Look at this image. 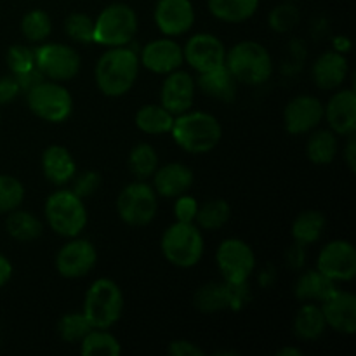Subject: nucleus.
<instances>
[{
  "label": "nucleus",
  "mask_w": 356,
  "mask_h": 356,
  "mask_svg": "<svg viewBox=\"0 0 356 356\" xmlns=\"http://www.w3.org/2000/svg\"><path fill=\"white\" fill-rule=\"evenodd\" d=\"M73 193L79 195L80 198H87L90 195L96 193L101 186V176L94 170H86V172H80L79 176H73Z\"/></svg>",
  "instance_id": "obj_42"
},
{
  "label": "nucleus",
  "mask_w": 356,
  "mask_h": 356,
  "mask_svg": "<svg viewBox=\"0 0 356 356\" xmlns=\"http://www.w3.org/2000/svg\"><path fill=\"white\" fill-rule=\"evenodd\" d=\"M80 344L83 356H117L122 351L117 337L106 329H92L80 341Z\"/></svg>",
  "instance_id": "obj_34"
},
{
  "label": "nucleus",
  "mask_w": 356,
  "mask_h": 356,
  "mask_svg": "<svg viewBox=\"0 0 356 356\" xmlns=\"http://www.w3.org/2000/svg\"><path fill=\"white\" fill-rule=\"evenodd\" d=\"M232 218V207L222 198H214V200L205 202L202 207H198L195 222L200 229L205 232H214V229L222 228Z\"/></svg>",
  "instance_id": "obj_33"
},
{
  "label": "nucleus",
  "mask_w": 356,
  "mask_h": 356,
  "mask_svg": "<svg viewBox=\"0 0 356 356\" xmlns=\"http://www.w3.org/2000/svg\"><path fill=\"white\" fill-rule=\"evenodd\" d=\"M308 159L315 165H329L337 155V138L332 131H316L309 136L306 145Z\"/></svg>",
  "instance_id": "obj_32"
},
{
  "label": "nucleus",
  "mask_w": 356,
  "mask_h": 356,
  "mask_svg": "<svg viewBox=\"0 0 356 356\" xmlns=\"http://www.w3.org/2000/svg\"><path fill=\"white\" fill-rule=\"evenodd\" d=\"M334 45H336L337 52H346V51H350L351 42L348 40L346 37H337L336 42H334Z\"/></svg>",
  "instance_id": "obj_49"
},
{
  "label": "nucleus",
  "mask_w": 356,
  "mask_h": 356,
  "mask_svg": "<svg viewBox=\"0 0 356 356\" xmlns=\"http://www.w3.org/2000/svg\"><path fill=\"white\" fill-rule=\"evenodd\" d=\"M124 312L122 289L110 278H97L89 287L83 301V315L92 329H110Z\"/></svg>",
  "instance_id": "obj_5"
},
{
  "label": "nucleus",
  "mask_w": 356,
  "mask_h": 356,
  "mask_svg": "<svg viewBox=\"0 0 356 356\" xmlns=\"http://www.w3.org/2000/svg\"><path fill=\"white\" fill-rule=\"evenodd\" d=\"M250 299V292L247 284H229V282H211L204 285L195 294V305L198 309L205 313L221 312V309L232 308L240 309L247 305Z\"/></svg>",
  "instance_id": "obj_12"
},
{
  "label": "nucleus",
  "mask_w": 356,
  "mask_h": 356,
  "mask_svg": "<svg viewBox=\"0 0 356 356\" xmlns=\"http://www.w3.org/2000/svg\"><path fill=\"white\" fill-rule=\"evenodd\" d=\"M21 92V87L17 83L16 76L14 75H3L0 76V104L10 103L16 99Z\"/></svg>",
  "instance_id": "obj_44"
},
{
  "label": "nucleus",
  "mask_w": 356,
  "mask_h": 356,
  "mask_svg": "<svg viewBox=\"0 0 356 356\" xmlns=\"http://www.w3.org/2000/svg\"><path fill=\"white\" fill-rule=\"evenodd\" d=\"M325 216L322 212L305 211L296 218L294 225H292V236H294L296 243L308 247L318 242L323 229H325Z\"/></svg>",
  "instance_id": "obj_31"
},
{
  "label": "nucleus",
  "mask_w": 356,
  "mask_h": 356,
  "mask_svg": "<svg viewBox=\"0 0 356 356\" xmlns=\"http://www.w3.org/2000/svg\"><path fill=\"white\" fill-rule=\"evenodd\" d=\"M193 170L179 162H170L159 167L153 174V190L165 198H176L186 193L193 184Z\"/></svg>",
  "instance_id": "obj_22"
},
{
  "label": "nucleus",
  "mask_w": 356,
  "mask_h": 356,
  "mask_svg": "<svg viewBox=\"0 0 356 356\" xmlns=\"http://www.w3.org/2000/svg\"><path fill=\"white\" fill-rule=\"evenodd\" d=\"M10 277H13V264L3 254H0V287H3Z\"/></svg>",
  "instance_id": "obj_48"
},
{
  "label": "nucleus",
  "mask_w": 356,
  "mask_h": 356,
  "mask_svg": "<svg viewBox=\"0 0 356 356\" xmlns=\"http://www.w3.org/2000/svg\"><path fill=\"white\" fill-rule=\"evenodd\" d=\"M26 101L31 113L51 124L68 120L73 111V97L66 87L54 80H42L26 90Z\"/></svg>",
  "instance_id": "obj_8"
},
{
  "label": "nucleus",
  "mask_w": 356,
  "mask_h": 356,
  "mask_svg": "<svg viewBox=\"0 0 356 356\" xmlns=\"http://www.w3.org/2000/svg\"><path fill=\"white\" fill-rule=\"evenodd\" d=\"M129 169L139 181L152 177L159 169V155H156L155 148L148 143L134 146L129 155Z\"/></svg>",
  "instance_id": "obj_35"
},
{
  "label": "nucleus",
  "mask_w": 356,
  "mask_h": 356,
  "mask_svg": "<svg viewBox=\"0 0 356 356\" xmlns=\"http://www.w3.org/2000/svg\"><path fill=\"white\" fill-rule=\"evenodd\" d=\"M323 117L330 131L341 136L355 134L356 131V94L353 89H341L332 94L323 106Z\"/></svg>",
  "instance_id": "obj_21"
},
{
  "label": "nucleus",
  "mask_w": 356,
  "mask_h": 356,
  "mask_svg": "<svg viewBox=\"0 0 356 356\" xmlns=\"http://www.w3.org/2000/svg\"><path fill=\"white\" fill-rule=\"evenodd\" d=\"M336 282L318 270H309L301 275L296 284V298L306 302H322L336 291Z\"/></svg>",
  "instance_id": "obj_26"
},
{
  "label": "nucleus",
  "mask_w": 356,
  "mask_h": 356,
  "mask_svg": "<svg viewBox=\"0 0 356 356\" xmlns=\"http://www.w3.org/2000/svg\"><path fill=\"white\" fill-rule=\"evenodd\" d=\"M24 198V186L17 177L0 174V214L16 211Z\"/></svg>",
  "instance_id": "obj_37"
},
{
  "label": "nucleus",
  "mask_w": 356,
  "mask_h": 356,
  "mask_svg": "<svg viewBox=\"0 0 356 356\" xmlns=\"http://www.w3.org/2000/svg\"><path fill=\"white\" fill-rule=\"evenodd\" d=\"M287 2H291V0H287Z\"/></svg>",
  "instance_id": "obj_51"
},
{
  "label": "nucleus",
  "mask_w": 356,
  "mask_h": 356,
  "mask_svg": "<svg viewBox=\"0 0 356 356\" xmlns=\"http://www.w3.org/2000/svg\"><path fill=\"white\" fill-rule=\"evenodd\" d=\"M195 83H197V87L205 96L229 103V101L235 99L236 83L238 82L232 75V72L226 68V65H221L218 68L200 73V76H198Z\"/></svg>",
  "instance_id": "obj_25"
},
{
  "label": "nucleus",
  "mask_w": 356,
  "mask_h": 356,
  "mask_svg": "<svg viewBox=\"0 0 356 356\" xmlns=\"http://www.w3.org/2000/svg\"><path fill=\"white\" fill-rule=\"evenodd\" d=\"M327 327L339 334L356 332V298L351 292L334 291L327 299L320 302Z\"/></svg>",
  "instance_id": "obj_20"
},
{
  "label": "nucleus",
  "mask_w": 356,
  "mask_h": 356,
  "mask_svg": "<svg viewBox=\"0 0 356 356\" xmlns=\"http://www.w3.org/2000/svg\"><path fill=\"white\" fill-rule=\"evenodd\" d=\"M183 49L172 38H159L145 45L139 58V65L159 75H169L183 66Z\"/></svg>",
  "instance_id": "obj_18"
},
{
  "label": "nucleus",
  "mask_w": 356,
  "mask_h": 356,
  "mask_svg": "<svg viewBox=\"0 0 356 356\" xmlns=\"http://www.w3.org/2000/svg\"><path fill=\"white\" fill-rule=\"evenodd\" d=\"M92 330L83 313H68L58 323V334L66 343H80Z\"/></svg>",
  "instance_id": "obj_38"
},
{
  "label": "nucleus",
  "mask_w": 356,
  "mask_h": 356,
  "mask_svg": "<svg viewBox=\"0 0 356 356\" xmlns=\"http://www.w3.org/2000/svg\"><path fill=\"white\" fill-rule=\"evenodd\" d=\"M327 329L322 308L315 302H305L296 313L294 332L302 341H316Z\"/></svg>",
  "instance_id": "obj_27"
},
{
  "label": "nucleus",
  "mask_w": 356,
  "mask_h": 356,
  "mask_svg": "<svg viewBox=\"0 0 356 356\" xmlns=\"http://www.w3.org/2000/svg\"><path fill=\"white\" fill-rule=\"evenodd\" d=\"M139 73V58L132 49L110 47L96 65V83L108 97L127 94L136 83Z\"/></svg>",
  "instance_id": "obj_2"
},
{
  "label": "nucleus",
  "mask_w": 356,
  "mask_h": 356,
  "mask_svg": "<svg viewBox=\"0 0 356 356\" xmlns=\"http://www.w3.org/2000/svg\"><path fill=\"white\" fill-rule=\"evenodd\" d=\"M169 353L172 356H204V350L195 343H190V341L177 339L170 343Z\"/></svg>",
  "instance_id": "obj_45"
},
{
  "label": "nucleus",
  "mask_w": 356,
  "mask_h": 356,
  "mask_svg": "<svg viewBox=\"0 0 356 356\" xmlns=\"http://www.w3.org/2000/svg\"><path fill=\"white\" fill-rule=\"evenodd\" d=\"M97 250L89 240L73 238L56 256V270L65 278H82L94 270Z\"/></svg>",
  "instance_id": "obj_14"
},
{
  "label": "nucleus",
  "mask_w": 356,
  "mask_h": 356,
  "mask_svg": "<svg viewBox=\"0 0 356 356\" xmlns=\"http://www.w3.org/2000/svg\"><path fill=\"white\" fill-rule=\"evenodd\" d=\"M7 233L17 242H33L40 238L44 233V225L37 216L26 211H13L9 212V218L6 221Z\"/></svg>",
  "instance_id": "obj_29"
},
{
  "label": "nucleus",
  "mask_w": 356,
  "mask_h": 356,
  "mask_svg": "<svg viewBox=\"0 0 356 356\" xmlns=\"http://www.w3.org/2000/svg\"><path fill=\"white\" fill-rule=\"evenodd\" d=\"M278 356H302V351L299 348H284L278 351Z\"/></svg>",
  "instance_id": "obj_50"
},
{
  "label": "nucleus",
  "mask_w": 356,
  "mask_h": 356,
  "mask_svg": "<svg viewBox=\"0 0 356 356\" xmlns=\"http://www.w3.org/2000/svg\"><path fill=\"white\" fill-rule=\"evenodd\" d=\"M226 68L232 72L236 82L245 86H261L268 82L273 73V59L259 42L245 40L226 51Z\"/></svg>",
  "instance_id": "obj_3"
},
{
  "label": "nucleus",
  "mask_w": 356,
  "mask_h": 356,
  "mask_svg": "<svg viewBox=\"0 0 356 356\" xmlns=\"http://www.w3.org/2000/svg\"><path fill=\"white\" fill-rule=\"evenodd\" d=\"M184 61L198 73L209 72L225 65L226 47L216 35L197 33L186 42L183 49Z\"/></svg>",
  "instance_id": "obj_15"
},
{
  "label": "nucleus",
  "mask_w": 356,
  "mask_h": 356,
  "mask_svg": "<svg viewBox=\"0 0 356 356\" xmlns=\"http://www.w3.org/2000/svg\"><path fill=\"white\" fill-rule=\"evenodd\" d=\"M156 28L167 37H177L191 30L195 9L190 0H159L155 7Z\"/></svg>",
  "instance_id": "obj_17"
},
{
  "label": "nucleus",
  "mask_w": 356,
  "mask_h": 356,
  "mask_svg": "<svg viewBox=\"0 0 356 356\" xmlns=\"http://www.w3.org/2000/svg\"><path fill=\"white\" fill-rule=\"evenodd\" d=\"M35 68L54 82L72 80L80 72V56L73 47L65 44H44L33 51Z\"/></svg>",
  "instance_id": "obj_10"
},
{
  "label": "nucleus",
  "mask_w": 356,
  "mask_h": 356,
  "mask_svg": "<svg viewBox=\"0 0 356 356\" xmlns=\"http://www.w3.org/2000/svg\"><path fill=\"white\" fill-rule=\"evenodd\" d=\"M162 254L177 268H191L200 263L204 256V236L193 222L176 221L162 235Z\"/></svg>",
  "instance_id": "obj_6"
},
{
  "label": "nucleus",
  "mask_w": 356,
  "mask_h": 356,
  "mask_svg": "<svg viewBox=\"0 0 356 356\" xmlns=\"http://www.w3.org/2000/svg\"><path fill=\"white\" fill-rule=\"evenodd\" d=\"M348 76V59L343 52L327 51L313 65V82L325 90L339 89Z\"/></svg>",
  "instance_id": "obj_23"
},
{
  "label": "nucleus",
  "mask_w": 356,
  "mask_h": 356,
  "mask_svg": "<svg viewBox=\"0 0 356 356\" xmlns=\"http://www.w3.org/2000/svg\"><path fill=\"white\" fill-rule=\"evenodd\" d=\"M138 16L127 3H111L94 19V42L106 47H122L134 38Z\"/></svg>",
  "instance_id": "obj_7"
},
{
  "label": "nucleus",
  "mask_w": 356,
  "mask_h": 356,
  "mask_svg": "<svg viewBox=\"0 0 356 356\" xmlns=\"http://www.w3.org/2000/svg\"><path fill=\"white\" fill-rule=\"evenodd\" d=\"M174 118L176 117L162 104H145L136 113V125L146 134H167L172 129Z\"/></svg>",
  "instance_id": "obj_28"
},
{
  "label": "nucleus",
  "mask_w": 356,
  "mask_h": 356,
  "mask_svg": "<svg viewBox=\"0 0 356 356\" xmlns=\"http://www.w3.org/2000/svg\"><path fill=\"white\" fill-rule=\"evenodd\" d=\"M7 65H9L13 75L30 72L31 68H35L33 49L26 47V45H13L7 51Z\"/></svg>",
  "instance_id": "obj_41"
},
{
  "label": "nucleus",
  "mask_w": 356,
  "mask_h": 356,
  "mask_svg": "<svg viewBox=\"0 0 356 356\" xmlns=\"http://www.w3.org/2000/svg\"><path fill=\"white\" fill-rule=\"evenodd\" d=\"M65 31L73 42L92 44L94 42V19L83 13H73L66 17Z\"/></svg>",
  "instance_id": "obj_39"
},
{
  "label": "nucleus",
  "mask_w": 356,
  "mask_h": 356,
  "mask_svg": "<svg viewBox=\"0 0 356 356\" xmlns=\"http://www.w3.org/2000/svg\"><path fill=\"white\" fill-rule=\"evenodd\" d=\"M195 89H197V83L193 76L190 73L176 70L163 80L162 89H160V101H162L160 104L169 110L174 117H177L193 106Z\"/></svg>",
  "instance_id": "obj_19"
},
{
  "label": "nucleus",
  "mask_w": 356,
  "mask_h": 356,
  "mask_svg": "<svg viewBox=\"0 0 356 356\" xmlns=\"http://www.w3.org/2000/svg\"><path fill=\"white\" fill-rule=\"evenodd\" d=\"M198 202L197 198L191 197V195H179L176 197V204H174V214H176V219L181 222H195V218H197L198 212Z\"/></svg>",
  "instance_id": "obj_43"
},
{
  "label": "nucleus",
  "mask_w": 356,
  "mask_h": 356,
  "mask_svg": "<svg viewBox=\"0 0 356 356\" xmlns=\"http://www.w3.org/2000/svg\"><path fill=\"white\" fill-rule=\"evenodd\" d=\"M212 16L226 23H242L256 13L259 0H207Z\"/></svg>",
  "instance_id": "obj_30"
},
{
  "label": "nucleus",
  "mask_w": 356,
  "mask_h": 356,
  "mask_svg": "<svg viewBox=\"0 0 356 356\" xmlns=\"http://www.w3.org/2000/svg\"><path fill=\"white\" fill-rule=\"evenodd\" d=\"M14 76H16L21 90H24V92H26V90H30L33 86H37V83H40L42 80H45V76L42 75L37 68H31L30 72L19 73V75H14Z\"/></svg>",
  "instance_id": "obj_46"
},
{
  "label": "nucleus",
  "mask_w": 356,
  "mask_h": 356,
  "mask_svg": "<svg viewBox=\"0 0 356 356\" xmlns=\"http://www.w3.org/2000/svg\"><path fill=\"white\" fill-rule=\"evenodd\" d=\"M216 263L222 278L229 284H247L256 268V256L249 243L240 238H226L216 252Z\"/></svg>",
  "instance_id": "obj_11"
},
{
  "label": "nucleus",
  "mask_w": 356,
  "mask_h": 356,
  "mask_svg": "<svg viewBox=\"0 0 356 356\" xmlns=\"http://www.w3.org/2000/svg\"><path fill=\"white\" fill-rule=\"evenodd\" d=\"M42 170L49 183L63 186L70 183L76 174V163L65 146L52 145L42 155Z\"/></svg>",
  "instance_id": "obj_24"
},
{
  "label": "nucleus",
  "mask_w": 356,
  "mask_h": 356,
  "mask_svg": "<svg viewBox=\"0 0 356 356\" xmlns=\"http://www.w3.org/2000/svg\"><path fill=\"white\" fill-rule=\"evenodd\" d=\"M299 23V10L292 2H284L275 7L270 13V26L271 30L278 33L291 31Z\"/></svg>",
  "instance_id": "obj_40"
},
{
  "label": "nucleus",
  "mask_w": 356,
  "mask_h": 356,
  "mask_svg": "<svg viewBox=\"0 0 356 356\" xmlns=\"http://www.w3.org/2000/svg\"><path fill=\"white\" fill-rule=\"evenodd\" d=\"M44 214L52 232L65 238H75L87 226L86 205L72 190L54 191L45 202Z\"/></svg>",
  "instance_id": "obj_4"
},
{
  "label": "nucleus",
  "mask_w": 356,
  "mask_h": 356,
  "mask_svg": "<svg viewBox=\"0 0 356 356\" xmlns=\"http://www.w3.org/2000/svg\"><path fill=\"white\" fill-rule=\"evenodd\" d=\"M156 209V191L145 181L127 184L117 198L118 216L131 226L149 225L155 219Z\"/></svg>",
  "instance_id": "obj_9"
},
{
  "label": "nucleus",
  "mask_w": 356,
  "mask_h": 356,
  "mask_svg": "<svg viewBox=\"0 0 356 356\" xmlns=\"http://www.w3.org/2000/svg\"><path fill=\"white\" fill-rule=\"evenodd\" d=\"M344 160H346L348 167H350L351 172L356 170V139L353 134H350V141L346 143V148H344Z\"/></svg>",
  "instance_id": "obj_47"
},
{
  "label": "nucleus",
  "mask_w": 356,
  "mask_h": 356,
  "mask_svg": "<svg viewBox=\"0 0 356 356\" xmlns=\"http://www.w3.org/2000/svg\"><path fill=\"white\" fill-rule=\"evenodd\" d=\"M170 134L181 149L200 155L212 152L219 145L222 129L214 115L188 110L174 118Z\"/></svg>",
  "instance_id": "obj_1"
},
{
  "label": "nucleus",
  "mask_w": 356,
  "mask_h": 356,
  "mask_svg": "<svg viewBox=\"0 0 356 356\" xmlns=\"http://www.w3.org/2000/svg\"><path fill=\"white\" fill-rule=\"evenodd\" d=\"M21 31L30 42H44L52 31V21L45 10H30L21 21Z\"/></svg>",
  "instance_id": "obj_36"
},
{
  "label": "nucleus",
  "mask_w": 356,
  "mask_h": 356,
  "mask_svg": "<svg viewBox=\"0 0 356 356\" xmlns=\"http://www.w3.org/2000/svg\"><path fill=\"white\" fill-rule=\"evenodd\" d=\"M316 270L334 282H350L356 275V250L346 240H332L318 254Z\"/></svg>",
  "instance_id": "obj_13"
},
{
  "label": "nucleus",
  "mask_w": 356,
  "mask_h": 356,
  "mask_svg": "<svg viewBox=\"0 0 356 356\" xmlns=\"http://www.w3.org/2000/svg\"><path fill=\"white\" fill-rule=\"evenodd\" d=\"M322 120L323 104L315 96H298L285 106V129L294 136L315 131Z\"/></svg>",
  "instance_id": "obj_16"
}]
</instances>
